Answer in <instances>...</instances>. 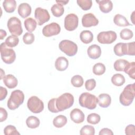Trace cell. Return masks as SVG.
Here are the masks:
<instances>
[{
	"label": "cell",
	"instance_id": "8992f818",
	"mask_svg": "<svg viewBox=\"0 0 135 135\" xmlns=\"http://www.w3.org/2000/svg\"><path fill=\"white\" fill-rule=\"evenodd\" d=\"M0 52L1 58L4 63L10 64L15 61L16 54L14 50L7 46L5 43H1Z\"/></svg>",
	"mask_w": 135,
	"mask_h": 135
},
{
	"label": "cell",
	"instance_id": "cb8c5ba5",
	"mask_svg": "<svg viewBox=\"0 0 135 135\" xmlns=\"http://www.w3.org/2000/svg\"><path fill=\"white\" fill-rule=\"evenodd\" d=\"M3 6L6 12L13 13L15 10L16 2L15 0H5L3 2Z\"/></svg>",
	"mask_w": 135,
	"mask_h": 135
},
{
	"label": "cell",
	"instance_id": "e0dca14e",
	"mask_svg": "<svg viewBox=\"0 0 135 135\" xmlns=\"http://www.w3.org/2000/svg\"><path fill=\"white\" fill-rule=\"evenodd\" d=\"M17 11L20 16L22 18H26L31 14L32 8L28 3H23L19 5Z\"/></svg>",
	"mask_w": 135,
	"mask_h": 135
},
{
	"label": "cell",
	"instance_id": "44dd1931",
	"mask_svg": "<svg viewBox=\"0 0 135 135\" xmlns=\"http://www.w3.org/2000/svg\"><path fill=\"white\" fill-rule=\"evenodd\" d=\"M69 65L68 59L63 56H60L57 58L55 62V66L57 70L63 71L65 70Z\"/></svg>",
	"mask_w": 135,
	"mask_h": 135
},
{
	"label": "cell",
	"instance_id": "8d00e7d4",
	"mask_svg": "<svg viewBox=\"0 0 135 135\" xmlns=\"http://www.w3.org/2000/svg\"><path fill=\"white\" fill-rule=\"evenodd\" d=\"M101 120L100 116L95 113H91L89 114L87 117V122L90 124H96L98 123Z\"/></svg>",
	"mask_w": 135,
	"mask_h": 135
},
{
	"label": "cell",
	"instance_id": "3957f363",
	"mask_svg": "<svg viewBox=\"0 0 135 135\" xmlns=\"http://www.w3.org/2000/svg\"><path fill=\"white\" fill-rule=\"evenodd\" d=\"M24 100V94L20 90H16L12 92L7 101V107L9 109L14 110L18 108Z\"/></svg>",
	"mask_w": 135,
	"mask_h": 135
},
{
	"label": "cell",
	"instance_id": "8fae6325",
	"mask_svg": "<svg viewBox=\"0 0 135 135\" xmlns=\"http://www.w3.org/2000/svg\"><path fill=\"white\" fill-rule=\"evenodd\" d=\"M34 16L38 25H42L48 22L50 15L47 10L41 7H37L35 10Z\"/></svg>",
	"mask_w": 135,
	"mask_h": 135
},
{
	"label": "cell",
	"instance_id": "ba28073f",
	"mask_svg": "<svg viewBox=\"0 0 135 135\" xmlns=\"http://www.w3.org/2000/svg\"><path fill=\"white\" fill-rule=\"evenodd\" d=\"M7 25L9 32L13 35L20 36L23 33L21 22L16 17H11L8 20Z\"/></svg>",
	"mask_w": 135,
	"mask_h": 135
},
{
	"label": "cell",
	"instance_id": "83f0119b",
	"mask_svg": "<svg viewBox=\"0 0 135 135\" xmlns=\"http://www.w3.org/2000/svg\"><path fill=\"white\" fill-rule=\"evenodd\" d=\"M26 123L27 126L31 129H35L37 128L40 123V120L35 116L28 117L26 120Z\"/></svg>",
	"mask_w": 135,
	"mask_h": 135
},
{
	"label": "cell",
	"instance_id": "4dcf8cb0",
	"mask_svg": "<svg viewBox=\"0 0 135 135\" xmlns=\"http://www.w3.org/2000/svg\"><path fill=\"white\" fill-rule=\"evenodd\" d=\"M124 71L126 73L128 74L129 76L133 79H135V62H132L128 63L126 66Z\"/></svg>",
	"mask_w": 135,
	"mask_h": 135
},
{
	"label": "cell",
	"instance_id": "9a60e30c",
	"mask_svg": "<svg viewBox=\"0 0 135 135\" xmlns=\"http://www.w3.org/2000/svg\"><path fill=\"white\" fill-rule=\"evenodd\" d=\"M70 118L75 123H81L84 120V114L79 109H73L70 112Z\"/></svg>",
	"mask_w": 135,
	"mask_h": 135
},
{
	"label": "cell",
	"instance_id": "2e32d148",
	"mask_svg": "<svg viewBox=\"0 0 135 135\" xmlns=\"http://www.w3.org/2000/svg\"><path fill=\"white\" fill-rule=\"evenodd\" d=\"M87 53L89 57L92 59H97L100 57L101 54V50L100 47L97 44L90 45L88 50Z\"/></svg>",
	"mask_w": 135,
	"mask_h": 135
},
{
	"label": "cell",
	"instance_id": "4316f807",
	"mask_svg": "<svg viewBox=\"0 0 135 135\" xmlns=\"http://www.w3.org/2000/svg\"><path fill=\"white\" fill-rule=\"evenodd\" d=\"M51 12L55 17H60L64 12V8L63 5L59 3L54 4L51 7Z\"/></svg>",
	"mask_w": 135,
	"mask_h": 135
},
{
	"label": "cell",
	"instance_id": "f6af8a7d",
	"mask_svg": "<svg viewBox=\"0 0 135 135\" xmlns=\"http://www.w3.org/2000/svg\"><path fill=\"white\" fill-rule=\"evenodd\" d=\"M0 92H1L0 100H1V101H2L6 98V97L7 94V91L6 88H5L3 86H1L0 87Z\"/></svg>",
	"mask_w": 135,
	"mask_h": 135
},
{
	"label": "cell",
	"instance_id": "d590c367",
	"mask_svg": "<svg viewBox=\"0 0 135 135\" xmlns=\"http://www.w3.org/2000/svg\"><path fill=\"white\" fill-rule=\"evenodd\" d=\"M76 2L78 5L84 11L90 9L92 5V1L91 0H78Z\"/></svg>",
	"mask_w": 135,
	"mask_h": 135
},
{
	"label": "cell",
	"instance_id": "5b68a950",
	"mask_svg": "<svg viewBox=\"0 0 135 135\" xmlns=\"http://www.w3.org/2000/svg\"><path fill=\"white\" fill-rule=\"evenodd\" d=\"M74 103V97L69 93H65L56 98V105L60 111L70 108Z\"/></svg>",
	"mask_w": 135,
	"mask_h": 135
},
{
	"label": "cell",
	"instance_id": "5bb4252c",
	"mask_svg": "<svg viewBox=\"0 0 135 135\" xmlns=\"http://www.w3.org/2000/svg\"><path fill=\"white\" fill-rule=\"evenodd\" d=\"M99 23V20L92 13L84 14L82 18V24L85 27L97 26Z\"/></svg>",
	"mask_w": 135,
	"mask_h": 135
},
{
	"label": "cell",
	"instance_id": "ac0fdd59",
	"mask_svg": "<svg viewBox=\"0 0 135 135\" xmlns=\"http://www.w3.org/2000/svg\"><path fill=\"white\" fill-rule=\"evenodd\" d=\"M98 3L100 11L104 13L110 12L113 8L112 2L110 0H101L96 1Z\"/></svg>",
	"mask_w": 135,
	"mask_h": 135
},
{
	"label": "cell",
	"instance_id": "bcb514c9",
	"mask_svg": "<svg viewBox=\"0 0 135 135\" xmlns=\"http://www.w3.org/2000/svg\"><path fill=\"white\" fill-rule=\"evenodd\" d=\"M104 134H108V135H113V133L111 131V129L108 128H103L102 129L100 132L99 135H104Z\"/></svg>",
	"mask_w": 135,
	"mask_h": 135
},
{
	"label": "cell",
	"instance_id": "603a6c76",
	"mask_svg": "<svg viewBox=\"0 0 135 135\" xmlns=\"http://www.w3.org/2000/svg\"><path fill=\"white\" fill-rule=\"evenodd\" d=\"M114 23L119 26H127L130 25L127 18L123 15L118 14L113 18Z\"/></svg>",
	"mask_w": 135,
	"mask_h": 135
},
{
	"label": "cell",
	"instance_id": "f546056e",
	"mask_svg": "<svg viewBox=\"0 0 135 135\" xmlns=\"http://www.w3.org/2000/svg\"><path fill=\"white\" fill-rule=\"evenodd\" d=\"M19 42V39L17 36L15 35H10L8 36L5 40V44L9 47H15Z\"/></svg>",
	"mask_w": 135,
	"mask_h": 135
},
{
	"label": "cell",
	"instance_id": "7402d4cb",
	"mask_svg": "<svg viewBox=\"0 0 135 135\" xmlns=\"http://www.w3.org/2000/svg\"><path fill=\"white\" fill-rule=\"evenodd\" d=\"M80 38L83 43L85 44H89L93 41V35L90 31L84 30L81 32Z\"/></svg>",
	"mask_w": 135,
	"mask_h": 135
},
{
	"label": "cell",
	"instance_id": "ee69618b",
	"mask_svg": "<svg viewBox=\"0 0 135 135\" xmlns=\"http://www.w3.org/2000/svg\"><path fill=\"white\" fill-rule=\"evenodd\" d=\"M0 112H1V122H3L6 120L7 118V112L6 110L3 108H0Z\"/></svg>",
	"mask_w": 135,
	"mask_h": 135
},
{
	"label": "cell",
	"instance_id": "52a82bcc",
	"mask_svg": "<svg viewBox=\"0 0 135 135\" xmlns=\"http://www.w3.org/2000/svg\"><path fill=\"white\" fill-rule=\"evenodd\" d=\"M60 50L69 56H73L78 51V46L73 42L64 40L61 41L59 45Z\"/></svg>",
	"mask_w": 135,
	"mask_h": 135
},
{
	"label": "cell",
	"instance_id": "ffe728a7",
	"mask_svg": "<svg viewBox=\"0 0 135 135\" xmlns=\"http://www.w3.org/2000/svg\"><path fill=\"white\" fill-rule=\"evenodd\" d=\"M3 82L8 89L15 88L18 83L17 79L12 74H7L3 78Z\"/></svg>",
	"mask_w": 135,
	"mask_h": 135
},
{
	"label": "cell",
	"instance_id": "4fadbf2b",
	"mask_svg": "<svg viewBox=\"0 0 135 135\" xmlns=\"http://www.w3.org/2000/svg\"><path fill=\"white\" fill-rule=\"evenodd\" d=\"M61 31V27L56 23L53 22L45 25L43 30L42 33L46 37H50L56 35L60 33Z\"/></svg>",
	"mask_w": 135,
	"mask_h": 135
},
{
	"label": "cell",
	"instance_id": "d6a6232c",
	"mask_svg": "<svg viewBox=\"0 0 135 135\" xmlns=\"http://www.w3.org/2000/svg\"><path fill=\"white\" fill-rule=\"evenodd\" d=\"M92 70L94 74L101 75L105 72V66L103 63H98L94 65Z\"/></svg>",
	"mask_w": 135,
	"mask_h": 135
},
{
	"label": "cell",
	"instance_id": "7c38bea8",
	"mask_svg": "<svg viewBox=\"0 0 135 135\" xmlns=\"http://www.w3.org/2000/svg\"><path fill=\"white\" fill-rule=\"evenodd\" d=\"M79 23V18L75 14L71 13L67 15L64 19V27L69 31H74L75 30Z\"/></svg>",
	"mask_w": 135,
	"mask_h": 135
},
{
	"label": "cell",
	"instance_id": "ab89813d",
	"mask_svg": "<svg viewBox=\"0 0 135 135\" xmlns=\"http://www.w3.org/2000/svg\"><path fill=\"white\" fill-rule=\"evenodd\" d=\"M23 40L26 44H31L34 42V35L31 32H26L23 35Z\"/></svg>",
	"mask_w": 135,
	"mask_h": 135
},
{
	"label": "cell",
	"instance_id": "c3c4849f",
	"mask_svg": "<svg viewBox=\"0 0 135 135\" xmlns=\"http://www.w3.org/2000/svg\"><path fill=\"white\" fill-rule=\"evenodd\" d=\"M56 2L57 3L61 4L63 5H66L69 2V1L68 0V1H56Z\"/></svg>",
	"mask_w": 135,
	"mask_h": 135
},
{
	"label": "cell",
	"instance_id": "d4e9b609",
	"mask_svg": "<svg viewBox=\"0 0 135 135\" xmlns=\"http://www.w3.org/2000/svg\"><path fill=\"white\" fill-rule=\"evenodd\" d=\"M67 123V118L63 115H59L56 117L53 120V124L56 128H62Z\"/></svg>",
	"mask_w": 135,
	"mask_h": 135
},
{
	"label": "cell",
	"instance_id": "f35d334b",
	"mask_svg": "<svg viewBox=\"0 0 135 135\" xmlns=\"http://www.w3.org/2000/svg\"><path fill=\"white\" fill-rule=\"evenodd\" d=\"M4 133L5 135H16L20 134L17 131L16 127L12 125L7 126L4 129Z\"/></svg>",
	"mask_w": 135,
	"mask_h": 135
},
{
	"label": "cell",
	"instance_id": "277c9868",
	"mask_svg": "<svg viewBox=\"0 0 135 135\" xmlns=\"http://www.w3.org/2000/svg\"><path fill=\"white\" fill-rule=\"evenodd\" d=\"M79 101L81 107L90 110H93L97 107L98 98L93 94L88 92H84L80 95Z\"/></svg>",
	"mask_w": 135,
	"mask_h": 135
},
{
	"label": "cell",
	"instance_id": "681fc988",
	"mask_svg": "<svg viewBox=\"0 0 135 135\" xmlns=\"http://www.w3.org/2000/svg\"><path fill=\"white\" fill-rule=\"evenodd\" d=\"M134 11H133V12H132V14H131V21H132V23L134 24V19H133V18H134Z\"/></svg>",
	"mask_w": 135,
	"mask_h": 135
},
{
	"label": "cell",
	"instance_id": "60d3db41",
	"mask_svg": "<svg viewBox=\"0 0 135 135\" xmlns=\"http://www.w3.org/2000/svg\"><path fill=\"white\" fill-rule=\"evenodd\" d=\"M56 98H53L51 99L48 102V109L50 112L52 113H57L59 112L56 105Z\"/></svg>",
	"mask_w": 135,
	"mask_h": 135
},
{
	"label": "cell",
	"instance_id": "d6986e66",
	"mask_svg": "<svg viewBox=\"0 0 135 135\" xmlns=\"http://www.w3.org/2000/svg\"><path fill=\"white\" fill-rule=\"evenodd\" d=\"M111 102V97L107 93H102L99 94L98 98V103L100 107L102 108H108Z\"/></svg>",
	"mask_w": 135,
	"mask_h": 135
},
{
	"label": "cell",
	"instance_id": "e575fe53",
	"mask_svg": "<svg viewBox=\"0 0 135 135\" xmlns=\"http://www.w3.org/2000/svg\"><path fill=\"white\" fill-rule=\"evenodd\" d=\"M80 133L81 135H94L95 134V129L92 126L86 125L81 128Z\"/></svg>",
	"mask_w": 135,
	"mask_h": 135
},
{
	"label": "cell",
	"instance_id": "836d02e7",
	"mask_svg": "<svg viewBox=\"0 0 135 135\" xmlns=\"http://www.w3.org/2000/svg\"><path fill=\"white\" fill-rule=\"evenodd\" d=\"M71 84L75 87L80 88L83 84L84 81L83 78L80 75H75L73 76L71 80Z\"/></svg>",
	"mask_w": 135,
	"mask_h": 135
},
{
	"label": "cell",
	"instance_id": "6da1fadb",
	"mask_svg": "<svg viewBox=\"0 0 135 135\" xmlns=\"http://www.w3.org/2000/svg\"><path fill=\"white\" fill-rule=\"evenodd\" d=\"M135 96V83L127 85L120 95L119 101L120 103L124 106L130 105Z\"/></svg>",
	"mask_w": 135,
	"mask_h": 135
},
{
	"label": "cell",
	"instance_id": "7dc6e473",
	"mask_svg": "<svg viewBox=\"0 0 135 135\" xmlns=\"http://www.w3.org/2000/svg\"><path fill=\"white\" fill-rule=\"evenodd\" d=\"M0 35H1V40H3L4 38V37H5L6 35H7V33L5 31L1 29L0 30Z\"/></svg>",
	"mask_w": 135,
	"mask_h": 135
},
{
	"label": "cell",
	"instance_id": "1f68e13d",
	"mask_svg": "<svg viewBox=\"0 0 135 135\" xmlns=\"http://www.w3.org/2000/svg\"><path fill=\"white\" fill-rule=\"evenodd\" d=\"M128 63L129 62L126 60H117L114 63V68L117 71H124V70Z\"/></svg>",
	"mask_w": 135,
	"mask_h": 135
},
{
	"label": "cell",
	"instance_id": "f1b7e54d",
	"mask_svg": "<svg viewBox=\"0 0 135 135\" xmlns=\"http://www.w3.org/2000/svg\"><path fill=\"white\" fill-rule=\"evenodd\" d=\"M111 82L114 85L120 86L125 83V78L121 74L117 73L112 76Z\"/></svg>",
	"mask_w": 135,
	"mask_h": 135
},
{
	"label": "cell",
	"instance_id": "b9f144b4",
	"mask_svg": "<svg viewBox=\"0 0 135 135\" xmlns=\"http://www.w3.org/2000/svg\"><path fill=\"white\" fill-rule=\"evenodd\" d=\"M96 86V81L93 79L88 80L85 82V87L88 91H92Z\"/></svg>",
	"mask_w": 135,
	"mask_h": 135
},
{
	"label": "cell",
	"instance_id": "74e56055",
	"mask_svg": "<svg viewBox=\"0 0 135 135\" xmlns=\"http://www.w3.org/2000/svg\"><path fill=\"white\" fill-rule=\"evenodd\" d=\"M120 36L122 39L128 40L131 39L133 37V34L131 30L129 28H124L121 31Z\"/></svg>",
	"mask_w": 135,
	"mask_h": 135
},
{
	"label": "cell",
	"instance_id": "9c48e42d",
	"mask_svg": "<svg viewBox=\"0 0 135 135\" xmlns=\"http://www.w3.org/2000/svg\"><path fill=\"white\" fill-rule=\"evenodd\" d=\"M28 109L33 113H38L41 112L44 109V103L36 96L31 97L27 103Z\"/></svg>",
	"mask_w": 135,
	"mask_h": 135
},
{
	"label": "cell",
	"instance_id": "484cf974",
	"mask_svg": "<svg viewBox=\"0 0 135 135\" xmlns=\"http://www.w3.org/2000/svg\"><path fill=\"white\" fill-rule=\"evenodd\" d=\"M37 25L36 21L34 20L33 18L29 17L26 18L24 21V26L26 28V30L28 31V32H33Z\"/></svg>",
	"mask_w": 135,
	"mask_h": 135
},
{
	"label": "cell",
	"instance_id": "30bf717a",
	"mask_svg": "<svg viewBox=\"0 0 135 135\" xmlns=\"http://www.w3.org/2000/svg\"><path fill=\"white\" fill-rule=\"evenodd\" d=\"M117 37V34L114 31H103L98 34L97 40L101 44H111L116 40Z\"/></svg>",
	"mask_w": 135,
	"mask_h": 135
},
{
	"label": "cell",
	"instance_id": "7a4b0ae2",
	"mask_svg": "<svg viewBox=\"0 0 135 135\" xmlns=\"http://www.w3.org/2000/svg\"><path fill=\"white\" fill-rule=\"evenodd\" d=\"M135 44L134 42L131 43H118L115 45L113 51L117 56H121L124 55H135Z\"/></svg>",
	"mask_w": 135,
	"mask_h": 135
},
{
	"label": "cell",
	"instance_id": "7bdbcfd3",
	"mask_svg": "<svg viewBox=\"0 0 135 135\" xmlns=\"http://www.w3.org/2000/svg\"><path fill=\"white\" fill-rule=\"evenodd\" d=\"M125 133L127 135H134L135 134V128L133 124L127 126L125 129Z\"/></svg>",
	"mask_w": 135,
	"mask_h": 135
}]
</instances>
